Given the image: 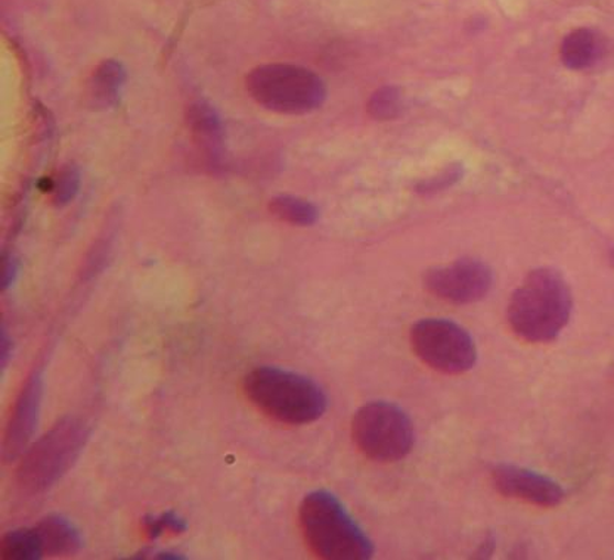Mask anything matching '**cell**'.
Wrapping results in <instances>:
<instances>
[{"label": "cell", "mask_w": 614, "mask_h": 560, "mask_svg": "<svg viewBox=\"0 0 614 560\" xmlns=\"http://www.w3.org/2000/svg\"><path fill=\"white\" fill-rule=\"evenodd\" d=\"M572 291L557 270L529 273L508 304V322L521 340L551 343L559 338L572 317Z\"/></svg>", "instance_id": "6da1fadb"}, {"label": "cell", "mask_w": 614, "mask_h": 560, "mask_svg": "<svg viewBox=\"0 0 614 560\" xmlns=\"http://www.w3.org/2000/svg\"><path fill=\"white\" fill-rule=\"evenodd\" d=\"M243 391L257 410L287 426L316 422L328 407V398L315 380L281 367L261 366L248 371Z\"/></svg>", "instance_id": "7a4b0ae2"}, {"label": "cell", "mask_w": 614, "mask_h": 560, "mask_svg": "<svg viewBox=\"0 0 614 560\" xmlns=\"http://www.w3.org/2000/svg\"><path fill=\"white\" fill-rule=\"evenodd\" d=\"M300 529L309 549L326 560H367L373 541L333 493L316 489L303 498Z\"/></svg>", "instance_id": "3957f363"}, {"label": "cell", "mask_w": 614, "mask_h": 560, "mask_svg": "<svg viewBox=\"0 0 614 560\" xmlns=\"http://www.w3.org/2000/svg\"><path fill=\"white\" fill-rule=\"evenodd\" d=\"M90 431L89 423L80 416H65L58 420L25 450L17 470V483L25 493H46L78 461L90 439Z\"/></svg>", "instance_id": "277c9868"}, {"label": "cell", "mask_w": 614, "mask_h": 560, "mask_svg": "<svg viewBox=\"0 0 614 560\" xmlns=\"http://www.w3.org/2000/svg\"><path fill=\"white\" fill-rule=\"evenodd\" d=\"M247 91L260 107L286 116H304L326 98L324 80L312 69L293 64H265L252 68Z\"/></svg>", "instance_id": "5b68a950"}, {"label": "cell", "mask_w": 614, "mask_h": 560, "mask_svg": "<svg viewBox=\"0 0 614 560\" xmlns=\"http://www.w3.org/2000/svg\"><path fill=\"white\" fill-rule=\"evenodd\" d=\"M352 435L360 452L377 462L402 461L416 443V431L407 411L387 401L360 407L352 422Z\"/></svg>", "instance_id": "8992f818"}, {"label": "cell", "mask_w": 614, "mask_h": 560, "mask_svg": "<svg viewBox=\"0 0 614 560\" xmlns=\"http://www.w3.org/2000/svg\"><path fill=\"white\" fill-rule=\"evenodd\" d=\"M411 344L427 366L442 374H465L477 362L473 336L459 323L446 319L417 322L411 330Z\"/></svg>", "instance_id": "52a82bcc"}, {"label": "cell", "mask_w": 614, "mask_h": 560, "mask_svg": "<svg viewBox=\"0 0 614 560\" xmlns=\"http://www.w3.org/2000/svg\"><path fill=\"white\" fill-rule=\"evenodd\" d=\"M492 271L476 258H463L452 265L435 267L426 274L427 290L452 304H473L489 294Z\"/></svg>", "instance_id": "ba28073f"}, {"label": "cell", "mask_w": 614, "mask_h": 560, "mask_svg": "<svg viewBox=\"0 0 614 560\" xmlns=\"http://www.w3.org/2000/svg\"><path fill=\"white\" fill-rule=\"evenodd\" d=\"M43 392H45V369L36 367L21 388L12 407L3 434L2 457L7 463L23 456L41 418Z\"/></svg>", "instance_id": "9c48e42d"}, {"label": "cell", "mask_w": 614, "mask_h": 560, "mask_svg": "<svg viewBox=\"0 0 614 560\" xmlns=\"http://www.w3.org/2000/svg\"><path fill=\"white\" fill-rule=\"evenodd\" d=\"M495 488L505 497L541 507L559 506L564 489L557 481L526 467L500 463L492 471Z\"/></svg>", "instance_id": "30bf717a"}, {"label": "cell", "mask_w": 614, "mask_h": 560, "mask_svg": "<svg viewBox=\"0 0 614 560\" xmlns=\"http://www.w3.org/2000/svg\"><path fill=\"white\" fill-rule=\"evenodd\" d=\"M186 126L195 146L212 163H219L224 150L225 127L219 112L204 100H195L186 108Z\"/></svg>", "instance_id": "8fae6325"}, {"label": "cell", "mask_w": 614, "mask_h": 560, "mask_svg": "<svg viewBox=\"0 0 614 560\" xmlns=\"http://www.w3.org/2000/svg\"><path fill=\"white\" fill-rule=\"evenodd\" d=\"M126 80H128V72L120 61H103L87 80V105L97 111L115 108L119 104Z\"/></svg>", "instance_id": "7c38bea8"}, {"label": "cell", "mask_w": 614, "mask_h": 560, "mask_svg": "<svg viewBox=\"0 0 614 560\" xmlns=\"http://www.w3.org/2000/svg\"><path fill=\"white\" fill-rule=\"evenodd\" d=\"M43 551L51 558L77 554L83 547L82 532L72 520L61 515H50L36 525Z\"/></svg>", "instance_id": "4fadbf2b"}, {"label": "cell", "mask_w": 614, "mask_h": 560, "mask_svg": "<svg viewBox=\"0 0 614 560\" xmlns=\"http://www.w3.org/2000/svg\"><path fill=\"white\" fill-rule=\"evenodd\" d=\"M605 51L607 47L599 33L591 29H578L561 43V60L570 69L581 72L599 64Z\"/></svg>", "instance_id": "5bb4252c"}, {"label": "cell", "mask_w": 614, "mask_h": 560, "mask_svg": "<svg viewBox=\"0 0 614 560\" xmlns=\"http://www.w3.org/2000/svg\"><path fill=\"white\" fill-rule=\"evenodd\" d=\"M0 558L6 560H39L45 558L36 527L7 532L0 540Z\"/></svg>", "instance_id": "9a60e30c"}, {"label": "cell", "mask_w": 614, "mask_h": 560, "mask_svg": "<svg viewBox=\"0 0 614 560\" xmlns=\"http://www.w3.org/2000/svg\"><path fill=\"white\" fill-rule=\"evenodd\" d=\"M269 212L278 220L300 227L313 226L320 218V209L315 204L294 195L273 196L269 201Z\"/></svg>", "instance_id": "2e32d148"}, {"label": "cell", "mask_w": 614, "mask_h": 560, "mask_svg": "<svg viewBox=\"0 0 614 560\" xmlns=\"http://www.w3.org/2000/svg\"><path fill=\"white\" fill-rule=\"evenodd\" d=\"M80 170H78L77 165L73 163L65 164L58 174L52 177V203L56 207H65V205L73 203L78 191H80Z\"/></svg>", "instance_id": "e0dca14e"}, {"label": "cell", "mask_w": 614, "mask_h": 560, "mask_svg": "<svg viewBox=\"0 0 614 560\" xmlns=\"http://www.w3.org/2000/svg\"><path fill=\"white\" fill-rule=\"evenodd\" d=\"M143 534L150 540L165 536H181L188 531V523L176 511L168 510L160 515H148L142 519Z\"/></svg>", "instance_id": "ac0fdd59"}, {"label": "cell", "mask_w": 614, "mask_h": 560, "mask_svg": "<svg viewBox=\"0 0 614 560\" xmlns=\"http://www.w3.org/2000/svg\"><path fill=\"white\" fill-rule=\"evenodd\" d=\"M403 109L402 91L396 86H385L373 94L368 111L377 120H394Z\"/></svg>", "instance_id": "d6986e66"}, {"label": "cell", "mask_w": 614, "mask_h": 560, "mask_svg": "<svg viewBox=\"0 0 614 560\" xmlns=\"http://www.w3.org/2000/svg\"><path fill=\"white\" fill-rule=\"evenodd\" d=\"M464 170L461 168L460 164L451 165L446 170H443L442 173H439L438 176L426 179L418 183L417 191L420 192L421 195H434L438 192H442L443 190H448V187L454 186L456 182L463 177Z\"/></svg>", "instance_id": "ffe728a7"}, {"label": "cell", "mask_w": 614, "mask_h": 560, "mask_svg": "<svg viewBox=\"0 0 614 560\" xmlns=\"http://www.w3.org/2000/svg\"><path fill=\"white\" fill-rule=\"evenodd\" d=\"M20 265L19 260L12 254H3V273H2V290H10L19 276Z\"/></svg>", "instance_id": "44dd1931"}, {"label": "cell", "mask_w": 614, "mask_h": 560, "mask_svg": "<svg viewBox=\"0 0 614 560\" xmlns=\"http://www.w3.org/2000/svg\"><path fill=\"white\" fill-rule=\"evenodd\" d=\"M12 357H14V341H12V336L8 334L6 325H3L2 335H0V366H2L3 371L7 370Z\"/></svg>", "instance_id": "7402d4cb"}, {"label": "cell", "mask_w": 614, "mask_h": 560, "mask_svg": "<svg viewBox=\"0 0 614 560\" xmlns=\"http://www.w3.org/2000/svg\"><path fill=\"white\" fill-rule=\"evenodd\" d=\"M130 559H161V560H181L184 556L173 553V551H142V553L130 556Z\"/></svg>", "instance_id": "603a6c76"}]
</instances>
